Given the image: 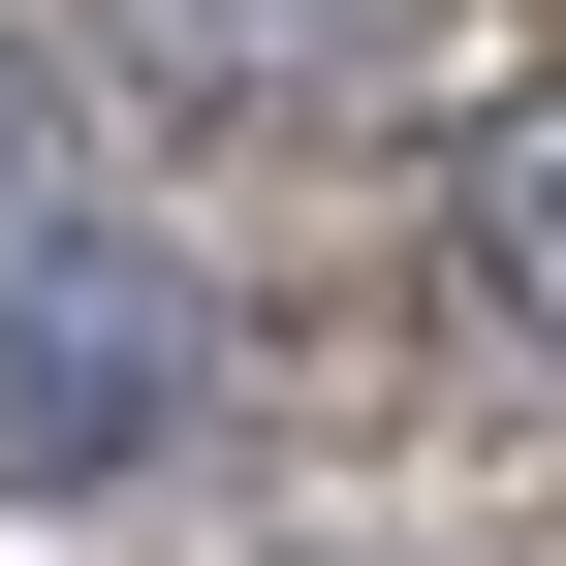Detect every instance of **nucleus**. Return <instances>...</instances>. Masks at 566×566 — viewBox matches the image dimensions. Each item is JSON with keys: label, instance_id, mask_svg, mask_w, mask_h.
Masks as SVG:
<instances>
[{"label": "nucleus", "instance_id": "f257e3e1", "mask_svg": "<svg viewBox=\"0 0 566 566\" xmlns=\"http://www.w3.org/2000/svg\"><path fill=\"white\" fill-rule=\"evenodd\" d=\"M189 409H221V283L158 221H32L0 252V504H126Z\"/></svg>", "mask_w": 566, "mask_h": 566}, {"label": "nucleus", "instance_id": "f03ea898", "mask_svg": "<svg viewBox=\"0 0 566 566\" xmlns=\"http://www.w3.org/2000/svg\"><path fill=\"white\" fill-rule=\"evenodd\" d=\"M95 63H126L158 126H315V95L409 63V0H95Z\"/></svg>", "mask_w": 566, "mask_h": 566}, {"label": "nucleus", "instance_id": "7ed1b4c3", "mask_svg": "<svg viewBox=\"0 0 566 566\" xmlns=\"http://www.w3.org/2000/svg\"><path fill=\"white\" fill-rule=\"evenodd\" d=\"M441 283H472L504 346H566V63H535V95H472V126H441Z\"/></svg>", "mask_w": 566, "mask_h": 566}, {"label": "nucleus", "instance_id": "20e7f679", "mask_svg": "<svg viewBox=\"0 0 566 566\" xmlns=\"http://www.w3.org/2000/svg\"><path fill=\"white\" fill-rule=\"evenodd\" d=\"M0 252H32V32H0Z\"/></svg>", "mask_w": 566, "mask_h": 566}]
</instances>
